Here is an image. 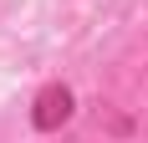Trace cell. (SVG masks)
I'll return each mask as SVG.
<instances>
[{"label": "cell", "mask_w": 148, "mask_h": 143, "mask_svg": "<svg viewBox=\"0 0 148 143\" xmlns=\"http://www.w3.org/2000/svg\"><path fill=\"white\" fill-rule=\"evenodd\" d=\"M72 107H77L72 87H66V82H46L41 92H36V102H31V128H36V133L66 128V123H72Z\"/></svg>", "instance_id": "6da1fadb"}]
</instances>
